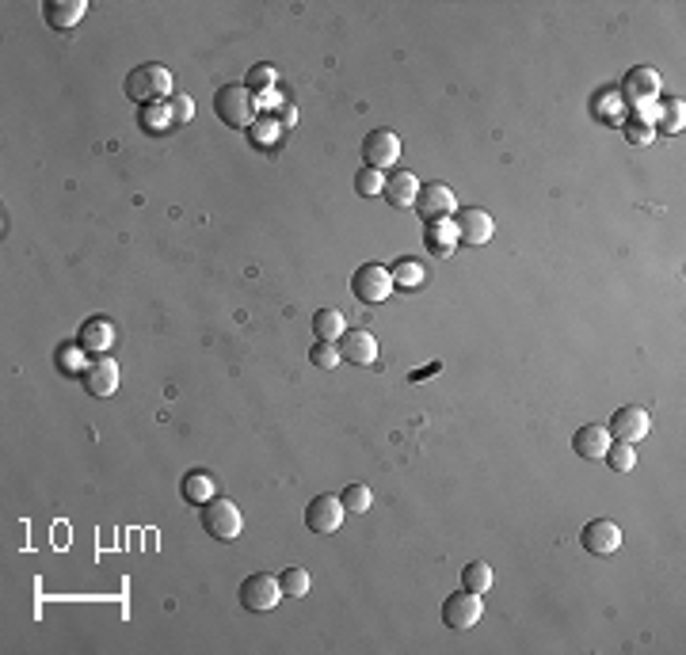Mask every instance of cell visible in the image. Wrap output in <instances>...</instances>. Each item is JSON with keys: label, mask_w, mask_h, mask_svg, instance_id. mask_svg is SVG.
I'll use <instances>...</instances> for the list:
<instances>
[{"label": "cell", "mask_w": 686, "mask_h": 655, "mask_svg": "<svg viewBox=\"0 0 686 655\" xmlns=\"http://www.w3.org/2000/svg\"><path fill=\"white\" fill-rule=\"evenodd\" d=\"M180 492H183V499L187 503H207V499H214L218 495V480L210 477V472H202V469H195V472H187L183 477V484H180Z\"/></svg>", "instance_id": "ac0fdd59"}, {"label": "cell", "mask_w": 686, "mask_h": 655, "mask_svg": "<svg viewBox=\"0 0 686 655\" xmlns=\"http://www.w3.org/2000/svg\"><path fill=\"white\" fill-rule=\"evenodd\" d=\"M278 587H283V598H305L313 580H309V572L305 568H283L278 572Z\"/></svg>", "instance_id": "603a6c76"}, {"label": "cell", "mask_w": 686, "mask_h": 655, "mask_svg": "<svg viewBox=\"0 0 686 655\" xmlns=\"http://www.w3.org/2000/svg\"><path fill=\"white\" fill-rule=\"evenodd\" d=\"M572 449H576V457H603L610 449V431L603 423H588V427H580L572 434Z\"/></svg>", "instance_id": "9a60e30c"}, {"label": "cell", "mask_w": 686, "mask_h": 655, "mask_svg": "<svg viewBox=\"0 0 686 655\" xmlns=\"http://www.w3.org/2000/svg\"><path fill=\"white\" fill-rule=\"evenodd\" d=\"M389 275H393V282H401V286H419V282H424V267L416 260H401L397 271H389Z\"/></svg>", "instance_id": "f546056e"}, {"label": "cell", "mask_w": 686, "mask_h": 655, "mask_svg": "<svg viewBox=\"0 0 686 655\" xmlns=\"http://www.w3.org/2000/svg\"><path fill=\"white\" fill-rule=\"evenodd\" d=\"M126 96L134 104H160L164 96H172V73L157 66V61H145V66L130 69V76H126Z\"/></svg>", "instance_id": "6da1fadb"}, {"label": "cell", "mask_w": 686, "mask_h": 655, "mask_svg": "<svg viewBox=\"0 0 686 655\" xmlns=\"http://www.w3.org/2000/svg\"><path fill=\"white\" fill-rule=\"evenodd\" d=\"M157 122H160V130H164V126H175V122H172V111L164 107V104H145V111H142V126H145V130H157Z\"/></svg>", "instance_id": "1f68e13d"}, {"label": "cell", "mask_w": 686, "mask_h": 655, "mask_svg": "<svg viewBox=\"0 0 686 655\" xmlns=\"http://www.w3.org/2000/svg\"><path fill=\"white\" fill-rule=\"evenodd\" d=\"M283 602V587H278V575H248L240 583V606L245 610H275Z\"/></svg>", "instance_id": "8992f818"}, {"label": "cell", "mask_w": 686, "mask_h": 655, "mask_svg": "<svg viewBox=\"0 0 686 655\" xmlns=\"http://www.w3.org/2000/svg\"><path fill=\"white\" fill-rule=\"evenodd\" d=\"M343 499L339 495H316L309 507H305V526H309L313 534H336L343 526Z\"/></svg>", "instance_id": "9c48e42d"}, {"label": "cell", "mask_w": 686, "mask_h": 655, "mask_svg": "<svg viewBox=\"0 0 686 655\" xmlns=\"http://www.w3.org/2000/svg\"><path fill=\"white\" fill-rule=\"evenodd\" d=\"M339 499H343V511H347V515H366L374 503V492L366 484H347Z\"/></svg>", "instance_id": "d4e9b609"}, {"label": "cell", "mask_w": 686, "mask_h": 655, "mask_svg": "<svg viewBox=\"0 0 686 655\" xmlns=\"http://www.w3.org/2000/svg\"><path fill=\"white\" fill-rule=\"evenodd\" d=\"M454 229H457V240H462V244H473V248H480V244L492 240L495 222H492L488 210L465 207V210H454Z\"/></svg>", "instance_id": "52a82bcc"}, {"label": "cell", "mask_w": 686, "mask_h": 655, "mask_svg": "<svg viewBox=\"0 0 686 655\" xmlns=\"http://www.w3.org/2000/svg\"><path fill=\"white\" fill-rule=\"evenodd\" d=\"M81 381L92 396H111L119 389V363H114V358H92V363L81 370Z\"/></svg>", "instance_id": "5bb4252c"}, {"label": "cell", "mask_w": 686, "mask_h": 655, "mask_svg": "<svg viewBox=\"0 0 686 655\" xmlns=\"http://www.w3.org/2000/svg\"><path fill=\"white\" fill-rule=\"evenodd\" d=\"M480 613H485V602H480V595H473V590H465V587L442 602V625H447L450 633L473 628L480 621Z\"/></svg>", "instance_id": "5b68a950"}, {"label": "cell", "mask_w": 686, "mask_h": 655, "mask_svg": "<svg viewBox=\"0 0 686 655\" xmlns=\"http://www.w3.org/2000/svg\"><path fill=\"white\" fill-rule=\"evenodd\" d=\"M81 355H84L81 343H76V347H61V351H58V366L66 370V374H76V370H81Z\"/></svg>", "instance_id": "836d02e7"}, {"label": "cell", "mask_w": 686, "mask_h": 655, "mask_svg": "<svg viewBox=\"0 0 686 655\" xmlns=\"http://www.w3.org/2000/svg\"><path fill=\"white\" fill-rule=\"evenodd\" d=\"M355 191H359L362 199H374L386 191V175H381L378 168H362L359 175H355Z\"/></svg>", "instance_id": "4316f807"}, {"label": "cell", "mask_w": 686, "mask_h": 655, "mask_svg": "<svg viewBox=\"0 0 686 655\" xmlns=\"http://www.w3.org/2000/svg\"><path fill=\"white\" fill-rule=\"evenodd\" d=\"M416 210L424 222H447L457 210V199L447 183H427V187H419V195H416Z\"/></svg>", "instance_id": "ba28073f"}, {"label": "cell", "mask_w": 686, "mask_h": 655, "mask_svg": "<svg viewBox=\"0 0 686 655\" xmlns=\"http://www.w3.org/2000/svg\"><path fill=\"white\" fill-rule=\"evenodd\" d=\"M626 137L633 141V145H648V141H652V122L629 119V122H626Z\"/></svg>", "instance_id": "d6a6232c"}, {"label": "cell", "mask_w": 686, "mask_h": 655, "mask_svg": "<svg viewBox=\"0 0 686 655\" xmlns=\"http://www.w3.org/2000/svg\"><path fill=\"white\" fill-rule=\"evenodd\" d=\"M362 157H366V168H389V164H397L401 157V137L393 130H370L362 141Z\"/></svg>", "instance_id": "30bf717a"}, {"label": "cell", "mask_w": 686, "mask_h": 655, "mask_svg": "<svg viewBox=\"0 0 686 655\" xmlns=\"http://www.w3.org/2000/svg\"><path fill=\"white\" fill-rule=\"evenodd\" d=\"M603 457H606V465L614 469V472H629L633 465H637V449H633L629 442H618V446L610 442V449H606Z\"/></svg>", "instance_id": "484cf974"}, {"label": "cell", "mask_w": 686, "mask_h": 655, "mask_svg": "<svg viewBox=\"0 0 686 655\" xmlns=\"http://www.w3.org/2000/svg\"><path fill=\"white\" fill-rule=\"evenodd\" d=\"M682 99H667V104H664V111H659V114H664V119H659V130H667V134H675V130H682Z\"/></svg>", "instance_id": "4dcf8cb0"}, {"label": "cell", "mask_w": 686, "mask_h": 655, "mask_svg": "<svg viewBox=\"0 0 686 655\" xmlns=\"http://www.w3.org/2000/svg\"><path fill=\"white\" fill-rule=\"evenodd\" d=\"M386 202L389 207H397V210H404V207H416V195H419V179L412 175V172H397V175H389L386 179Z\"/></svg>", "instance_id": "e0dca14e"}, {"label": "cell", "mask_w": 686, "mask_h": 655, "mask_svg": "<svg viewBox=\"0 0 686 655\" xmlns=\"http://www.w3.org/2000/svg\"><path fill=\"white\" fill-rule=\"evenodd\" d=\"M492 568L485 560H473V564H465V572H462V587L465 590H473V595H485V590L492 587Z\"/></svg>", "instance_id": "cb8c5ba5"}, {"label": "cell", "mask_w": 686, "mask_h": 655, "mask_svg": "<svg viewBox=\"0 0 686 655\" xmlns=\"http://www.w3.org/2000/svg\"><path fill=\"white\" fill-rule=\"evenodd\" d=\"M214 111H218V119L225 126H237V130H245V126L256 122V104H252V92L245 84H225L218 96H214Z\"/></svg>", "instance_id": "3957f363"}, {"label": "cell", "mask_w": 686, "mask_h": 655, "mask_svg": "<svg viewBox=\"0 0 686 655\" xmlns=\"http://www.w3.org/2000/svg\"><path fill=\"white\" fill-rule=\"evenodd\" d=\"M202 530H207L214 542H237L240 530H245V519H240L233 499L214 495L202 503Z\"/></svg>", "instance_id": "7a4b0ae2"}, {"label": "cell", "mask_w": 686, "mask_h": 655, "mask_svg": "<svg viewBox=\"0 0 686 655\" xmlns=\"http://www.w3.org/2000/svg\"><path fill=\"white\" fill-rule=\"evenodd\" d=\"M111 339H114V331H111V320H104V316L88 320V324L81 328V347H84V351H92V355H99L104 347H111Z\"/></svg>", "instance_id": "ffe728a7"}, {"label": "cell", "mask_w": 686, "mask_h": 655, "mask_svg": "<svg viewBox=\"0 0 686 655\" xmlns=\"http://www.w3.org/2000/svg\"><path fill=\"white\" fill-rule=\"evenodd\" d=\"M610 434H618V442H641L648 431H652V419H648L644 408H618L614 416H610Z\"/></svg>", "instance_id": "7c38bea8"}, {"label": "cell", "mask_w": 686, "mask_h": 655, "mask_svg": "<svg viewBox=\"0 0 686 655\" xmlns=\"http://www.w3.org/2000/svg\"><path fill=\"white\" fill-rule=\"evenodd\" d=\"M339 358H347V363H355V366H374L378 339L366 328H347L339 336Z\"/></svg>", "instance_id": "4fadbf2b"}, {"label": "cell", "mask_w": 686, "mask_h": 655, "mask_svg": "<svg viewBox=\"0 0 686 655\" xmlns=\"http://www.w3.org/2000/svg\"><path fill=\"white\" fill-rule=\"evenodd\" d=\"M347 331V320L339 309H316L313 313V336L321 343H339V336Z\"/></svg>", "instance_id": "d6986e66"}, {"label": "cell", "mask_w": 686, "mask_h": 655, "mask_svg": "<svg viewBox=\"0 0 686 655\" xmlns=\"http://www.w3.org/2000/svg\"><path fill=\"white\" fill-rule=\"evenodd\" d=\"M271 84H275V69H271V66H252L248 76H245V88H248L252 96H256V92H267Z\"/></svg>", "instance_id": "83f0119b"}, {"label": "cell", "mask_w": 686, "mask_h": 655, "mask_svg": "<svg viewBox=\"0 0 686 655\" xmlns=\"http://www.w3.org/2000/svg\"><path fill=\"white\" fill-rule=\"evenodd\" d=\"M580 545L588 552H595V557H610V552L621 549V526L610 522V519H595V522L583 526Z\"/></svg>", "instance_id": "8fae6325"}, {"label": "cell", "mask_w": 686, "mask_h": 655, "mask_svg": "<svg viewBox=\"0 0 686 655\" xmlns=\"http://www.w3.org/2000/svg\"><path fill=\"white\" fill-rule=\"evenodd\" d=\"M248 130H252V137H256V141H271V137H275V122H271V119H263V122H252Z\"/></svg>", "instance_id": "d590c367"}, {"label": "cell", "mask_w": 686, "mask_h": 655, "mask_svg": "<svg viewBox=\"0 0 686 655\" xmlns=\"http://www.w3.org/2000/svg\"><path fill=\"white\" fill-rule=\"evenodd\" d=\"M351 293H355V298H359L362 305L386 301L389 293H393V275H389V267H381V263H362L359 271L351 275Z\"/></svg>", "instance_id": "277c9868"}, {"label": "cell", "mask_w": 686, "mask_h": 655, "mask_svg": "<svg viewBox=\"0 0 686 655\" xmlns=\"http://www.w3.org/2000/svg\"><path fill=\"white\" fill-rule=\"evenodd\" d=\"M457 244V229L454 222H427V248L435 255H450V248Z\"/></svg>", "instance_id": "7402d4cb"}, {"label": "cell", "mask_w": 686, "mask_h": 655, "mask_svg": "<svg viewBox=\"0 0 686 655\" xmlns=\"http://www.w3.org/2000/svg\"><path fill=\"white\" fill-rule=\"evenodd\" d=\"M309 358H313V366L332 370V366L339 363V347H336V343H321V339H316V343L309 347Z\"/></svg>", "instance_id": "f1b7e54d"}, {"label": "cell", "mask_w": 686, "mask_h": 655, "mask_svg": "<svg viewBox=\"0 0 686 655\" xmlns=\"http://www.w3.org/2000/svg\"><path fill=\"white\" fill-rule=\"evenodd\" d=\"M84 12H88L84 0H50V4L43 8V16H46V23L54 31H73L76 23H81Z\"/></svg>", "instance_id": "2e32d148"}, {"label": "cell", "mask_w": 686, "mask_h": 655, "mask_svg": "<svg viewBox=\"0 0 686 655\" xmlns=\"http://www.w3.org/2000/svg\"><path fill=\"white\" fill-rule=\"evenodd\" d=\"M656 92H659V76H656V69H633V73L626 76V96L633 99V104H641V99L656 96Z\"/></svg>", "instance_id": "44dd1931"}, {"label": "cell", "mask_w": 686, "mask_h": 655, "mask_svg": "<svg viewBox=\"0 0 686 655\" xmlns=\"http://www.w3.org/2000/svg\"><path fill=\"white\" fill-rule=\"evenodd\" d=\"M168 111H172V122H187L191 114H195V104H191L187 96H172V104H168Z\"/></svg>", "instance_id": "e575fe53"}]
</instances>
